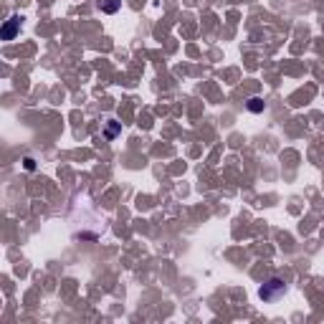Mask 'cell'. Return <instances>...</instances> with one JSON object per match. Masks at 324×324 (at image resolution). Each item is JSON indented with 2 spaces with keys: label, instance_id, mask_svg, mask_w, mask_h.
<instances>
[{
  "label": "cell",
  "instance_id": "2",
  "mask_svg": "<svg viewBox=\"0 0 324 324\" xmlns=\"http://www.w3.org/2000/svg\"><path fill=\"white\" fill-rule=\"evenodd\" d=\"M18 30H20V18H10V20H5L0 35H3V41H13Z\"/></svg>",
  "mask_w": 324,
  "mask_h": 324
},
{
  "label": "cell",
  "instance_id": "6",
  "mask_svg": "<svg viewBox=\"0 0 324 324\" xmlns=\"http://www.w3.org/2000/svg\"><path fill=\"white\" fill-rule=\"evenodd\" d=\"M23 167H25V170H35V160H33V157H25V160H23Z\"/></svg>",
  "mask_w": 324,
  "mask_h": 324
},
{
  "label": "cell",
  "instance_id": "3",
  "mask_svg": "<svg viewBox=\"0 0 324 324\" xmlns=\"http://www.w3.org/2000/svg\"><path fill=\"white\" fill-rule=\"evenodd\" d=\"M101 10L104 13H117L119 10V0H101Z\"/></svg>",
  "mask_w": 324,
  "mask_h": 324
},
{
  "label": "cell",
  "instance_id": "4",
  "mask_svg": "<svg viewBox=\"0 0 324 324\" xmlns=\"http://www.w3.org/2000/svg\"><path fill=\"white\" fill-rule=\"evenodd\" d=\"M248 109H251V112H261V109H264V101H261L259 96H254V99H248Z\"/></svg>",
  "mask_w": 324,
  "mask_h": 324
},
{
  "label": "cell",
  "instance_id": "5",
  "mask_svg": "<svg viewBox=\"0 0 324 324\" xmlns=\"http://www.w3.org/2000/svg\"><path fill=\"white\" fill-rule=\"evenodd\" d=\"M117 132H119V124H117V122H112V124H109V129H106V137L112 139V137H114Z\"/></svg>",
  "mask_w": 324,
  "mask_h": 324
},
{
  "label": "cell",
  "instance_id": "1",
  "mask_svg": "<svg viewBox=\"0 0 324 324\" xmlns=\"http://www.w3.org/2000/svg\"><path fill=\"white\" fill-rule=\"evenodd\" d=\"M284 294H286V281L279 279V276H271V279L259 289V297H261L264 302H279Z\"/></svg>",
  "mask_w": 324,
  "mask_h": 324
}]
</instances>
